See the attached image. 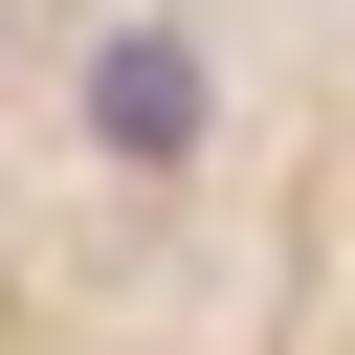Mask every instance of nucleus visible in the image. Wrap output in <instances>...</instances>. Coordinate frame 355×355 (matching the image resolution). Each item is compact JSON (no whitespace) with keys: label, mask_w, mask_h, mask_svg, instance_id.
I'll list each match as a JSON object with an SVG mask.
<instances>
[{"label":"nucleus","mask_w":355,"mask_h":355,"mask_svg":"<svg viewBox=\"0 0 355 355\" xmlns=\"http://www.w3.org/2000/svg\"><path fill=\"white\" fill-rule=\"evenodd\" d=\"M0 355H355V0H0Z\"/></svg>","instance_id":"f257e3e1"}]
</instances>
